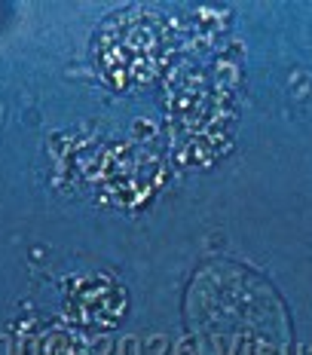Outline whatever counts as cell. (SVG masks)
Masks as SVG:
<instances>
[{"mask_svg":"<svg viewBox=\"0 0 312 355\" xmlns=\"http://www.w3.org/2000/svg\"><path fill=\"white\" fill-rule=\"evenodd\" d=\"M110 294H120V288L114 285V279H104L101 276V285H98V297H95V279H89L86 285L77 288V297H71V309L80 315V322H89V324H114L107 313H104V303L110 306Z\"/></svg>","mask_w":312,"mask_h":355,"instance_id":"2","label":"cell"},{"mask_svg":"<svg viewBox=\"0 0 312 355\" xmlns=\"http://www.w3.org/2000/svg\"><path fill=\"white\" fill-rule=\"evenodd\" d=\"M177 49L172 19L153 6H125L101 21L95 34V68L114 92L153 86Z\"/></svg>","mask_w":312,"mask_h":355,"instance_id":"1","label":"cell"}]
</instances>
